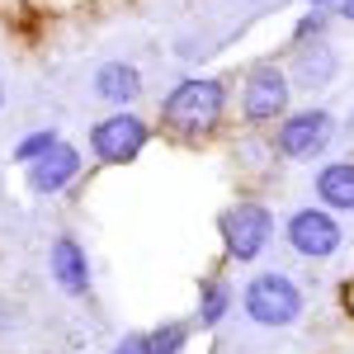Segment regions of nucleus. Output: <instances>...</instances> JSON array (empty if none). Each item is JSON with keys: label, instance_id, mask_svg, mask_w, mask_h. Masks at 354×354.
<instances>
[{"label": "nucleus", "instance_id": "f257e3e1", "mask_svg": "<svg viewBox=\"0 0 354 354\" xmlns=\"http://www.w3.org/2000/svg\"><path fill=\"white\" fill-rule=\"evenodd\" d=\"M232 113V85L222 76H180L156 104V123L175 142H213Z\"/></svg>", "mask_w": 354, "mask_h": 354}, {"label": "nucleus", "instance_id": "f03ea898", "mask_svg": "<svg viewBox=\"0 0 354 354\" xmlns=\"http://www.w3.org/2000/svg\"><path fill=\"white\" fill-rule=\"evenodd\" d=\"M293 81L283 71L279 57H255L241 71V85H236V113H241L245 128H274L283 113L293 109Z\"/></svg>", "mask_w": 354, "mask_h": 354}, {"label": "nucleus", "instance_id": "7ed1b4c3", "mask_svg": "<svg viewBox=\"0 0 354 354\" xmlns=\"http://www.w3.org/2000/svg\"><path fill=\"white\" fill-rule=\"evenodd\" d=\"M335 113L326 104H302L288 109L279 123L270 128V151L274 161H293V165H312L326 161V151L335 147Z\"/></svg>", "mask_w": 354, "mask_h": 354}, {"label": "nucleus", "instance_id": "20e7f679", "mask_svg": "<svg viewBox=\"0 0 354 354\" xmlns=\"http://www.w3.org/2000/svg\"><path fill=\"white\" fill-rule=\"evenodd\" d=\"M213 227H218V245H222L227 265H255L270 250L274 232H279L274 208L265 198H236V203H227Z\"/></svg>", "mask_w": 354, "mask_h": 354}, {"label": "nucleus", "instance_id": "39448f33", "mask_svg": "<svg viewBox=\"0 0 354 354\" xmlns=\"http://www.w3.org/2000/svg\"><path fill=\"white\" fill-rule=\"evenodd\" d=\"M302 307H307V298H302L298 279H293V274H283V270L250 274V279H245V288H241V312L255 322V326H265V330L293 326V322L302 317Z\"/></svg>", "mask_w": 354, "mask_h": 354}, {"label": "nucleus", "instance_id": "423d86ee", "mask_svg": "<svg viewBox=\"0 0 354 354\" xmlns=\"http://www.w3.org/2000/svg\"><path fill=\"white\" fill-rule=\"evenodd\" d=\"M151 137H156V128L137 109H109L104 118L90 123L85 147H90V161L95 165H113L118 170V165H133L151 147Z\"/></svg>", "mask_w": 354, "mask_h": 354}, {"label": "nucleus", "instance_id": "0eeeda50", "mask_svg": "<svg viewBox=\"0 0 354 354\" xmlns=\"http://www.w3.org/2000/svg\"><path fill=\"white\" fill-rule=\"evenodd\" d=\"M279 232H283V241H288V250H293L298 260H330V255L345 245V227H340V218H335L330 208H322V203H302V208H293Z\"/></svg>", "mask_w": 354, "mask_h": 354}, {"label": "nucleus", "instance_id": "6e6552de", "mask_svg": "<svg viewBox=\"0 0 354 354\" xmlns=\"http://www.w3.org/2000/svg\"><path fill=\"white\" fill-rule=\"evenodd\" d=\"M81 175H85V151L71 142V137H57L38 161L24 165V185H28V194H38V198L66 194Z\"/></svg>", "mask_w": 354, "mask_h": 354}, {"label": "nucleus", "instance_id": "1a4fd4ad", "mask_svg": "<svg viewBox=\"0 0 354 354\" xmlns=\"http://www.w3.org/2000/svg\"><path fill=\"white\" fill-rule=\"evenodd\" d=\"M283 71H288L293 90H302V95H322V90H330L335 76H340V53H335L330 38L293 43V48H288V62H283Z\"/></svg>", "mask_w": 354, "mask_h": 354}, {"label": "nucleus", "instance_id": "9d476101", "mask_svg": "<svg viewBox=\"0 0 354 354\" xmlns=\"http://www.w3.org/2000/svg\"><path fill=\"white\" fill-rule=\"evenodd\" d=\"M142 90H147V76L137 71V62H123V57L100 62L95 76H90V95H95L104 109H137Z\"/></svg>", "mask_w": 354, "mask_h": 354}, {"label": "nucleus", "instance_id": "9b49d317", "mask_svg": "<svg viewBox=\"0 0 354 354\" xmlns=\"http://www.w3.org/2000/svg\"><path fill=\"white\" fill-rule=\"evenodd\" d=\"M48 274H53V283L66 293V298H90V288H95V270H90V255H85V245L76 236H53L48 245Z\"/></svg>", "mask_w": 354, "mask_h": 354}, {"label": "nucleus", "instance_id": "f8f14e48", "mask_svg": "<svg viewBox=\"0 0 354 354\" xmlns=\"http://www.w3.org/2000/svg\"><path fill=\"white\" fill-rule=\"evenodd\" d=\"M312 189H317V203L330 208V213H354V161L340 156V161H322L317 175H312Z\"/></svg>", "mask_w": 354, "mask_h": 354}, {"label": "nucleus", "instance_id": "ddd939ff", "mask_svg": "<svg viewBox=\"0 0 354 354\" xmlns=\"http://www.w3.org/2000/svg\"><path fill=\"white\" fill-rule=\"evenodd\" d=\"M232 307H236V288H232L222 274H203V279H198V293H194V317H198V326L203 330L222 326V322L232 317Z\"/></svg>", "mask_w": 354, "mask_h": 354}, {"label": "nucleus", "instance_id": "4468645a", "mask_svg": "<svg viewBox=\"0 0 354 354\" xmlns=\"http://www.w3.org/2000/svg\"><path fill=\"white\" fill-rule=\"evenodd\" d=\"M189 350V326L185 322H161L147 330V354H185Z\"/></svg>", "mask_w": 354, "mask_h": 354}, {"label": "nucleus", "instance_id": "2eb2a0df", "mask_svg": "<svg viewBox=\"0 0 354 354\" xmlns=\"http://www.w3.org/2000/svg\"><path fill=\"white\" fill-rule=\"evenodd\" d=\"M330 19H335L330 10H312V5H307L298 15V24L288 28V48H293V43H312V38H330Z\"/></svg>", "mask_w": 354, "mask_h": 354}, {"label": "nucleus", "instance_id": "dca6fc26", "mask_svg": "<svg viewBox=\"0 0 354 354\" xmlns=\"http://www.w3.org/2000/svg\"><path fill=\"white\" fill-rule=\"evenodd\" d=\"M57 137H62L57 128H28V133L19 137V142H15V151H10V161H15V165H28V161H38V156H43L48 147H53Z\"/></svg>", "mask_w": 354, "mask_h": 354}, {"label": "nucleus", "instance_id": "f3484780", "mask_svg": "<svg viewBox=\"0 0 354 354\" xmlns=\"http://www.w3.org/2000/svg\"><path fill=\"white\" fill-rule=\"evenodd\" d=\"M109 354H147V330H123Z\"/></svg>", "mask_w": 354, "mask_h": 354}, {"label": "nucleus", "instance_id": "a211bd4d", "mask_svg": "<svg viewBox=\"0 0 354 354\" xmlns=\"http://www.w3.org/2000/svg\"><path fill=\"white\" fill-rule=\"evenodd\" d=\"M335 19H345V24H354V0H335Z\"/></svg>", "mask_w": 354, "mask_h": 354}, {"label": "nucleus", "instance_id": "6ab92c4d", "mask_svg": "<svg viewBox=\"0 0 354 354\" xmlns=\"http://www.w3.org/2000/svg\"><path fill=\"white\" fill-rule=\"evenodd\" d=\"M307 5H312V10H330V15H335V0H307Z\"/></svg>", "mask_w": 354, "mask_h": 354}, {"label": "nucleus", "instance_id": "aec40b11", "mask_svg": "<svg viewBox=\"0 0 354 354\" xmlns=\"http://www.w3.org/2000/svg\"><path fill=\"white\" fill-rule=\"evenodd\" d=\"M0 109H5V81H0Z\"/></svg>", "mask_w": 354, "mask_h": 354}]
</instances>
